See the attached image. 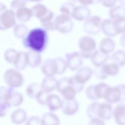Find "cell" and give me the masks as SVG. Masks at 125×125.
I'll return each instance as SVG.
<instances>
[{
	"label": "cell",
	"instance_id": "cell-54",
	"mask_svg": "<svg viewBox=\"0 0 125 125\" xmlns=\"http://www.w3.org/2000/svg\"><path fill=\"white\" fill-rule=\"evenodd\" d=\"M6 9L7 8L5 5L4 3L0 2V15L4 12Z\"/></svg>",
	"mask_w": 125,
	"mask_h": 125
},
{
	"label": "cell",
	"instance_id": "cell-20",
	"mask_svg": "<svg viewBox=\"0 0 125 125\" xmlns=\"http://www.w3.org/2000/svg\"><path fill=\"white\" fill-rule=\"evenodd\" d=\"M27 113L23 108H18L15 110L11 115V121L15 125H21L26 122Z\"/></svg>",
	"mask_w": 125,
	"mask_h": 125
},
{
	"label": "cell",
	"instance_id": "cell-15",
	"mask_svg": "<svg viewBox=\"0 0 125 125\" xmlns=\"http://www.w3.org/2000/svg\"><path fill=\"white\" fill-rule=\"evenodd\" d=\"M79 108V103L75 99H74L70 101H63L61 109L64 114L70 116L75 114L78 111Z\"/></svg>",
	"mask_w": 125,
	"mask_h": 125
},
{
	"label": "cell",
	"instance_id": "cell-31",
	"mask_svg": "<svg viewBox=\"0 0 125 125\" xmlns=\"http://www.w3.org/2000/svg\"><path fill=\"white\" fill-rule=\"evenodd\" d=\"M112 20L116 35L125 32V17H119Z\"/></svg>",
	"mask_w": 125,
	"mask_h": 125
},
{
	"label": "cell",
	"instance_id": "cell-37",
	"mask_svg": "<svg viewBox=\"0 0 125 125\" xmlns=\"http://www.w3.org/2000/svg\"><path fill=\"white\" fill-rule=\"evenodd\" d=\"M57 65V74H62L66 71L67 66L65 59L62 57H56L54 58Z\"/></svg>",
	"mask_w": 125,
	"mask_h": 125
},
{
	"label": "cell",
	"instance_id": "cell-24",
	"mask_svg": "<svg viewBox=\"0 0 125 125\" xmlns=\"http://www.w3.org/2000/svg\"><path fill=\"white\" fill-rule=\"evenodd\" d=\"M101 31L108 37H114L116 35L111 19H106L102 21L101 25Z\"/></svg>",
	"mask_w": 125,
	"mask_h": 125
},
{
	"label": "cell",
	"instance_id": "cell-45",
	"mask_svg": "<svg viewBox=\"0 0 125 125\" xmlns=\"http://www.w3.org/2000/svg\"><path fill=\"white\" fill-rule=\"evenodd\" d=\"M10 107V106L5 102L0 101V117L5 116Z\"/></svg>",
	"mask_w": 125,
	"mask_h": 125
},
{
	"label": "cell",
	"instance_id": "cell-29",
	"mask_svg": "<svg viewBox=\"0 0 125 125\" xmlns=\"http://www.w3.org/2000/svg\"><path fill=\"white\" fill-rule=\"evenodd\" d=\"M102 71L107 76L116 75L119 71V67L114 63H105L101 66Z\"/></svg>",
	"mask_w": 125,
	"mask_h": 125
},
{
	"label": "cell",
	"instance_id": "cell-6",
	"mask_svg": "<svg viewBox=\"0 0 125 125\" xmlns=\"http://www.w3.org/2000/svg\"><path fill=\"white\" fill-rule=\"evenodd\" d=\"M102 21V19L99 16H90L84 21L83 31L88 34H97L101 31Z\"/></svg>",
	"mask_w": 125,
	"mask_h": 125
},
{
	"label": "cell",
	"instance_id": "cell-51",
	"mask_svg": "<svg viewBox=\"0 0 125 125\" xmlns=\"http://www.w3.org/2000/svg\"><path fill=\"white\" fill-rule=\"evenodd\" d=\"M121 94V102L125 101V84H119L117 85Z\"/></svg>",
	"mask_w": 125,
	"mask_h": 125
},
{
	"label": "cell",
	"instance_id": "cell-4",
	"mask_svg": "<svg viewBox=\"0 0 125 125\" xmlns=\"http://www.w3.org/2000/svg\"><path fill=\"white\" fill-rule=\"evenodd\" d=\"M55 30L62 34H67L72 31L73 22L70 16L61 14L54 20Z\"/></svg>",
	"mask_w": 125,
	"mask_h": 125
},
{
	"label": "cell",
	"instance_id": "cell-32",
	"mask_svg": "<svg viewBox=\"0 0 125 125\" xmlns=\"http://www.w3.org/2000/svg\"><path fill=\"white\" fill-rule=\"evenodd\" d=\"M28 32L27 26L23 23L16 24L13 28V33L18 38H24Z\"/></svg>",
	"mask_w": 125,
	"mask_h": 125
},
{
	"label": "cell",
	"instance_id": "cell-1",
	"mask_svg": "<svg viewBox=\"0 0 125 125\" xmlns=\"http://www.w3.org/2000/svg\"><path fill=\"white\" fill-rule=\"evenodd\" d=\"M48 41L47 31L42 27L34 28L22 40V44L29 50L40 53L46 48Z\"/></svg>",
	"mask_w": 125,
	"mask_h": 125
},
{
	"label": "cell",
	"instance_id": "cell-5",
	"mask_svg": "<svg viewBox=\"0 0 125 125\" xmlns=\"http://www.w3.org/2000/svg\"><path fill=\"white\" fill-rule=\"evenodd\" d=\"M109 85L104 83L89 85L85 90L87 98L91 100L103 98Z\"/></svg>",
	"mask_w": 125,
	"mask_h": 125
},
{
	"label": "cell",
	"instance_id": "cell-36",
	"mask_svg": "<svg viewBox=\"0 0 125 125\" xmlns=\"http://www.w3.org/2000/svg\"><path fill=\"white\" fill-rule=\"evenodd\" d=\"M17 50L14 48H9L4 52V58L5 60L9 63H13L15 60L18 53Z\"/></svg>",
	"mask_w": 125,
	"mask_h": 125
},
{
	"label": "cell",
	"instance_id": "cell-53",
	"mask_svg": "<svg viewBox=\"0 0 125 125\" xmlns=\"http://www.w3.org/2000/svg\"><path fill=\"white\" fill-rule=\"evenodd\" d=\"M120 43L123 48H125V32L122 34L120 37Z\"/></svg>",
	"mask_w": 125,
	"mask_h": 125
},
{
	"label": "cell",
	"instance_id": "cell-28",
	"mask_svg": "<svg viewBox=\"0 0 125 125\" xmlns=\"http://www.w3.org/2000/svg\"><path fill=\"white\" fill-rule=\"evenodd\" d=\"M110 19L114 20L119 17H125V6L120 4L110 8L109 10Z\"/></svg>",
	"mask_w": 125,
	"mask_h": 125
},
{
	"label": "cell",
	"instance_id": "cell-23",
	"mask_svg": "<svg viewBox=\"0 0 125 125\" xmlns=\"http://www.w3.org/2000/svg\"><path fill=\"white\" fill-rule=\"evenodd\" d=\"M16 18L21 22L28 21L33 16L31 8L23 7L17 10L15 12Z\"/></svg>",
	"mask_w": 125,
	"mask_h": 125
},
{
	"label": "cell",
	"instance_id": "cell-50",
	"mask_svg": "<svg viewBox=\"0 0 125 125\" xmlns=\"http://www.w3.org/2000/svg\"><path fill=\"white\" fill-rule=\"evenodd\" d=\"M9 90V88H7L4 86H0V101H3L5 97Z\"/></svg>",
	"mask_w": 125,
	"mask_h": 125
},
{
	"label": "cell",
	"instance_id": "cell-46",
	"mask_svg": "<svg viewBox=\"0 0 125 125\" xmlns=\"http://www.w3.org/2000/svg\"><path fill=\"white\" fill-rule=\"evenodd\" d=\"M93 73H94L95 77L99 79L104 80L107 77L102 71L101 66L96 67L94 71H93Z\"/></svg>",
	"mask_w": 125,
	"mask_h": 125
},
{
	"label": "cell",
	"instance_id": "cell-11",
	"mask_svg": "<svg viewBox=\"0 0 125 125\" xmlns=\"http://www.w3.org/2000/svg\"><path fill=\"white\" fill-rule=\"evenodd\" d=\"M112 108L110 104L107 102L99 103L96 110V118L102 120L109 119L112 115Z\"/></svg>",
	"mask_w": 125,
	"mask_h": 125
},
{
	"label": "cell",
	"instance_id": "cell-52",
	"mask_svg": "<svg viewBox=\"0 0 125 125\" xmlns=\"http://www.w3.org/2000/svg\"><path fill=\"white\" fill-rule=\"evenodd\" d=\"M79 3H80L81 5L87 6L88 5H91L92 4L94 3L95 1L94 0H79Z\"/></svg>",
	"mask_w": 125,
	"mask_h": 125
},
{
	"label": "cell",
	"instance_id": "cell-19",
	"mask_svg": "<svg viewBox=\"0 0 125 125\" xmlns=\"http://www.w3.org/2000/svg\"><path fill=\"white\" fill-rule=\"evenodd\" d=\"M115 48V43L110 37L103 38L100 42L99 50L106 54L112 52Z\"/></svg>",
	"mask_w": 125,
	"mask_h": 125
},
{
	"label": "cell",
	"instance_id": "cell-9",
	"mask_svg": "<svg viewBox=\"0 0 125 125\" xmlns=\"http://www.w3.org/2000/svg\"><path fill=\"white\" fill-rule=\"evenodd\" d=\"M57 65L54 58L47 59L42 64L41 71L45 77H53L57 74Z\"/></svg>",
	"mask_w": 125,
	"mask_h": 125
},
{
	"label": "cell",
	"instance_id": "cell-27",
	"mask_svg": "<svg viewBox=\"0 0 125 125\" xmlns=\"http://www.w3.org/2000/svg\"><path fill=\"white\" fill-rule=\"evenodd\" d=\"M41 121L42 125H59L60 123L58 116L50 112L44 113L41 118Z\"/></svg>",
	"mask_w": 125,
	"mask_h": 125
},
{
	"label": "cell",
	"instance_id": "cell-16",
	"mask_svg": "<svg viewBox=\"0 0 125 125\" xmlns=\"http://www.w3.org/2000/svg\"><path fill=\"white\" fill-rule=\"evenodd\" d=\"M63 104V100L57 95L50 93L46 100V105L52 111L61 108Z\"/></svg>",
	"mask_w": 125,
	"mask_h": 125
},
{
	"label": "cell",
	"instance_id": "cell-10",
	"mask_svg": "<svg viewBox=\"0 0 125 125\" xmlns=\"http://www.w3.org/2000/svg\"><path fill=\"white\" fill-rule=\"evenodd\" d=\"M23 101V97L20 92L9 88V90L5 97L4 102L11 107L17 106L21 105Z\"/></svg>",
	"mask_w": 125,
	"mask_h": 125
},
{
	"label": "cell",
	"instance_id": "cell-3",
	"mask_svg": "<svg viewBox=\"0 0 125 125\" xmlns=\"http://www.w3.org/2000/svg\"><path fill=\"white\" fill-rule=\"evenodd\" d=\"M3 79L9 88L12 89L21 86L24 82L23 77L21 72L12 68L8 69L5 71Z\"/></svg>",
	"mask_w": 125,
	"mask_h": 125
},
{
	"label": "cell",
	"instance_id": "cell-48",
	"mask_svg": "<svg viewBox=\"0 0 125 125\" xmlns=\"http://www.w3.org/2000/svg\"><path fill=\"white\" fill-rule=\"evenodd\" d=\"M88 125H105L103 120L99 118L91 119Z\"/></svg>",
	"mask_w": 125,
	"mask_h": 125
},
{
	"label": "cell",
	"instance_id": "cell-42",
	"mask_svg": "<svg viewBox=\"0 0 125 125\" xmlns=\"http://www.w3.org/2000/svg\"><path fill=\"white\" fill-rule=\"evenodd\" d=\"M25 125H42L41 119L37 116H32L27 119Z\"/></svg>",
	"mask_w": 125,
	"mask_h": 125
},
{
	"label": "cell",
	"instance_id": "cell-33",
	"mask_svg": "<svg viewBox=\"0 0 125 125\" xmlns=\"http://www.w3.org/2000/svg\"><path fill=\"white\" fill-rule=\"evenodd\" d=\"M41 85L37 83H30L26 87L25 92L27 96L30 98L36 97L37 93L41 90Z\"/></svg>",
	"mask_w": 125,
	"mask_h": 125
},
{
	"label": "cell",
	"instance_id": "cell-25",
	"mask_svg": "<svg viewBox=\"0 0 125 125\" xmlns=\"http://www.w3.org/2000/svg\"><path fill=\"white\" fill-rule=\"evenodd\" d=\"M13 64L18 70L24 69L28 65L26 52L18 51Z\"/></svg>",
	"mask_w": 125,
	"mask_h": 125
},
{
	"label": "cell",
	"instance_id": "cell-39",
	"mask_svg": "<svg viewBox=\"0 0 125 125\" xmlns=\"http://www.w3.org/2000/svg\"><path fill=\"white\" fill-rule=\"evenodd\" d=\"M49 94L41 89L36 96L35 98L37 102L40 104L46 105V100Z\"/></svg>",
	"mask_w": 125,
	"mask_h": 125
},
{
	"label": "cell",
	"instance_id": "cell-35",
	"mask_svg": "<svg viewBox=\"0 0 125 125\" xmlns=\"http://www.w3.org/2000/svg\"><path fill=\"white\" fill-rule=\"evenodd\" d=\"M75 6V4L70 1H65L60 6V11L62 14L71 17Z\"/></svg>",
	"mask_w": 125,
	"mask_h": 125
},
{
	"label": "cell",
	"instance_id": "cell-49",
	"mask_svg": "<svg viewBox=\"0 0 125 125\" xmlns=\"http://www.w3.org/2000/svg\"><path fill=\"white\" fill-rule=\"evenodd\" d=\"M102 4L106 7H109L110 8L115 6L117 2L116 0H102L100 1Z\"/></svg>",
	"mask_w": 125,
	"mask_h": 125
},
{
	"label": "cell",
	"instance_id": "cell-47",
	"mask_svg": "<svg viewBox=\"0 0 125 125\" xmlns=\"http://www.w3.org/2000/svg\"><path fill=\"white\" fill-rule=\"evenodd\" d=\"M42 28L47 31H54L55 30L54 21H51L49 22L41 23Z\"/></svg>",
	"mask_w": 125,
	"mask_h": 125
},
{
	"label": "cell",
	"instance_id": "cell-40",
	"mask_svg": "<svg viewBox=\"0 0 125 125\" xmlns=\"http://www.w3.org/2000/svg\"><path fill=\"white\" fill-rule=\"evenodd\" d=\"M69 85L72 86L77 93L82 91L84 87V84L78 83L74 78V76L69 77Z\"/></svg>",
	"mask_w": 125,
	"mask_h": 125
},
{
	"label": "cell",
	"instance_id": "cell-12",
	"mask_svg": "<svg viewBox=\"0 0 125 125\" xmlns=\"http://www.w3.org/2000/svg\"><path fill=\"white\" fill-rule=\"evenodd\" d=\"M103 98L110 104L121 102V94L118 86H109Z\"/></svg>",
	"mask_w": 125,
	"mask_h": 125
},
{
	"label": "cell",
	"instance_id": "cell-7",
	"mask_svg": "<svg viewBox=\"0 0 125 125\" xmlns=\"http://www.w3.org/2000/svg\"><path fill=\"white\" fill-rule=\"evenodd\" d=\"M16 25L15 12L10 9H6L0 15V30H5L14 27Z\"/></svg>",
	"mask_w": 125,
	"mask_h": 125
},
{
	"label": "cell",
	"instance_id": "cell-14",
	"mask_svg": "<svg viewBox=\"0 0 125 125\" xmlns=\"http://www.w3.org/2000/svg\"><path fill=\"white\" fill-rule=\"evenodd\" d=\"M90 10L87 6L79 5L75 6L71 17L78 21H84L90 16Z\"/></svg>",
	"mask_w": 125,
	"mask_h": 125
},
{
	"label": "cell",
	"instance_id": "cell-8",
	"mask_svg": "<svg viewBox=\"0 0 125 125\" xmlns=\"http://www.w3.org/2000/svg\"><path fill=\"white\" fill-rule=\"evenodd\" d=\"M65 60L67 68L72 71H77L82 66L83 63V58L79 52L77 51L67 53Z\"/></svg>",
	"mask_w": 125,
	"mask_h": 125
},
{
	"label": "cell",
	"instance_id": "cell-26",
	"mask_svg": "<svg viewBox=\"0 0 125 125\" xmlns=\"http://www.w3.org/2000/svg\"><path fill=\"white\" fill-rule=\"evenodd\" d=\"M110 58L112 62L119 67L123 66L125 65V51L122 49L116 50L112 54Z\"/></svg>",
	"mask_w": 125,
	"mask_h": 125
},
{
	"label": "cell",
	"instance_id": "cell-13",
	"mask_svg": "<svg viewBox=\"0 0 125 125\" xmlns=\"http://www.w3.org/2000/svg\"><path fill=\"white\" fill-rule=\"evenodd\" d=\"M93 74V70L88 66H81L79 68L74 76L75 79L79 83L84 84Z\"/></svg>",
	"mask_w": 125,
	"mask_h": 125
},
{
	"label": "cell",
	"instance_id": "cell-30",
	"mask_svg": "<svg viewBox=\"0 0 125 125\" xmlns=\"http://www.w3.org/2000/svg\"><path fill=\"white\" fill-rule=\"evenodd\" d=\"M33 12V15L39 20L43 17L47 12L48 9L43 4L38 3L34 5L31 8Z\"/></svg>",
	"mask_w": 125,
	"mask_h": 125
},
{
	"label": "cell",
	"instance_id": "cell-17",
	"mask_svg": "<svg viewBox=\"0 0 125 125\" xmlns=\"http://www.w3.org/2000/svg\"><path fill=\"white\" fill-rule=\"evenodd\" d=\"M112 115L118 125H125V104L117 105L113 110Z\"/></svg>",
	"mask_w": 125,
	"mask_h": 125
},
{
	"label": "cell",
	"instance_id": "cell-22",
	"mask_svg": "<svg viewBox=\"0 0 125 125\" xmlns=\"http://www.w3.org/2000/svg\"><path fill=\"white\" fill-rule=\"evenodd\" d=\"M27 64L32 68L38 67L42 62V56L40 53L28 50L26 52Z\"/></svg>",
	"mask_w": 125,
	"mask_h": 125
},
{
	"label": "cell",
	"instance_id": "cell-21",
	"mask_svg": "<svg viewBox=\"0 0 125 125\" xmlns=\"http://www.w3.org/2000/svg\"><path fill=\"white\" fill-rule=\"evenodd\" d=\"M57 80L54 77H45L42 80L41 85L42 90L50 93L52 91L56 89Z\"/></svg>",
	"mask_w": 125,
	"mask_h": 125
},
{
	"label": "cell",
	"instance_id": "cell-43",
	"mask_svg": "<svg viewBox=\"0 0 125 125\" xmlns=\"http://www.w3.org/2000/svg\"><path fill=\"white\" fill-rule=\"evenodd\" d=\"M27 1L25 0H13L10 4L11 9L13 10H18V9L24 7Z\"/></svg>",
	"mask_w": 125,
	"mask_h": 125
},
{
	"label": "cell",
	"instance_id": "cell-38",
	"mask_svg": "<svg viewBox=\"0 0 125 125\" xmlns=\"http://www.w3.org/2000/svg\"><path fill=\"white\" fill-rule=\"evenodd\" d=\"M98 103V102H93L86 108V114L90 119L96 118V110Z\"/></svg>",
	"mask_w": 125,
	"mask_h": 125
},
{
	"label": "cell",
	"instance_id": "cell-44",
	"mask_svg": "<svg viewBox=\"0 0 125 125\" xmlns=\"http://www.w3.org/2000/svg\"><path fill=\"white\" fill-rule=\"evenodd\" d=\"M54 18V13L53 11L50 9H48L46 14L39 20L41 23H45L47 22H49L51 21H53L52 20Z\"/></svg>",
	"mask_w": 125,
	"mask_h": 125
},
{
	"label": "cell",
	"instance_id": "cell-41",
	"mask_svg": "<svg viewBox=\"0 0 125 125\" xmlns=\"http://www.w3.org/2000/svg\"><path fill=\"white\" fill-rule=\"evenodd\" d=\"M69 84V77H62L59 80H57L56 89L59 92H60V91L63 88H64L65 87H66Z\"/></svg>",
	"mask_w": 125,
	"mask_h": 125
},
{
	"label": "cell",
	"instance_id": "cell-18",
	"mask_svg": "<svg viewBox=\"0 0 125 125\" xmlns=\"http://www.w3.org/2000/svg\"><path fill=\"white\" fill-rule=\"evenodd\" d=\"M108 59L109 55L104 53L100 50H96L90 58L92 64L95 67L102 66L106 63Z\"/></svg>",
	"mask_w": 125,
	"mask_h": 125
},
{
	"label": "cell",
	"instance_id": "cell-34",
	"mask_svg": "<svg viewBox=\"0 0 125 125\" xmlns=\"http://www.w3.org/2000/svg\"><path fill=\"white\" fill-rule=\"evenodd\" d=\"M64 100L70 101L75 99L77 92L69 84L63 88L60 92Z\"/></svg>",
	"mask_w": 125,
	"mask_h": 125
},
{
	"label": "cell",
	"instance_id": "cell-2",
	"mask_svg": "<svg viewBox=\"0 0 125 125\" xmlns=\"http://www.w3.org/2000/svg\"><path fill=\"white\" fill-rule=\"evenodd\" d=\"M78 45L80 49V54L83 58L85 59L91 58L97 47L95 40L88 36L81 37L78 40Z\"/></svg>",
	"mask_w": 125,
	"mask_h": 125
}]
</instances>
